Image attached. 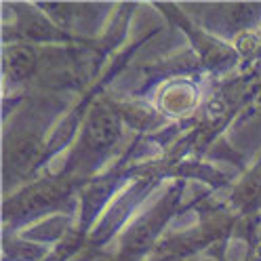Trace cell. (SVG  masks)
I'll list each match as a JSON object with an SVG mask.
<instances>
[{
  "label": "cell",
  "instance_id": "cell-7",
  "mask_svg": "<svg viewBox=\"0 0 261 261\" xmlns=\"http://www.w3.org/2000/svg\"><path fill=\"white\" fill-rule=\"evenodd\" d=\"M206 17L198 23L217 34L223 40H234L236 36L261 28V3H234V5H208Z\"/></svg>",
  "mask_w": 261,
  "mask_h": 261
},
{
  "label": "cell",
  "instance_id": "cell-3",
  "mask_svg": "<svg viewBox=\"0 0 261 261\" xmlns=\"http://www.w3.org/2000/svg\"><path fill=\"white\" fill-rule=\"evenodd\" d=\"M186 196V181L184 179H173L167 186V192H162L158 198L143 208L118 236V247L112 255V261H148L156 244L165 238L167 227L173 219L181 213Z\"/></svg>",
  "mask_w": 261,
  "mask_h": 261
},
{
  "label": "cell",
  "instance_id": "cell-5",
  "mask_svg": "<svg viewBox=\"0 0 261 261\" xmlns=\"http://www.w3.org/2000/svg\"><path fill=\"white\" fill-rule=\"evenodd\" d=\"M3 7L13 13V21L3 23V44L25 42L38 46H74L89 40L65 34L38 9L36 3H5Z\"/></svg>",
  "mask_w": 261,
  "mask_h": 261
},
{
  "label": "cell",
  "instance_id": "cell-10",
  "mask_svg": "<svg viewBox=\"0 0 261 261\" xmlns=\"http://www.w3.org/2000/svg\"><path fill=\"white\" fill-rule=\"evenodd\" d=\"M202 257H188V259H184V257H150L148 261H200Z\"/></svg>",
  "mask_w": 261,
  "mask_h": 261
},
{
  "label": "cell",
  "instance_id": "cell-6",
  "mask_svg": "<svg viewBox=\"0 0 261 261\" xmlns=\"http://www.w3.org/2000/svg\"><path fill=\"white\" fill-rule=\"evenodd\" d=\"M202 72H186L165 78L156 89L152 103L171 122H186L198 114L202 106Z\"/></svg>",
  "mask_w": 261,
  "mask_h": 261
},
{
  "label": "cell",
  "instance_id": "cell-2",
  "mask_svg": "<svg viewBox=\"0 0 261 261\" xmlns=\"http://www.w3.org/2000/svg\"><path fill=\"white\" fill-rule=\"evenodd\" d=\"M124 135V122L112 103V97L101 93L91 103L72 148L65 154L61 169L65 173L95 179L101 165L110 160Z\"/></svg>",
  "mask_w": 261,
  "mask_h": 261
},
{
  "label": "cell",
  "instance_id": "cell-1",
  "mask_svg": "<svg viewBox=\"0 0 261 261\" xmlns=\"http://www.w3.org/2000/svg\"><path fill=\"white\" fill-rule=\"evenodd\" d=\"M93 179L65 173L63 169L46 171L34 181L5 196L3 200V232H21L59 213H74L78 196Z\"/></svg>",
  "mask_w": 261,
  "mask_h": 261
},
{
  "label": "cell",
  "instance_id": "cell-8",
  "mask_svg": "<svg viewBox=\"0 0 261 261\" xmlns=\"http://www.w3.org/2000/svg\"><path fill=\"white\" fill-rule=\"evenodd\" d=\"M38 9L51 19L59 30L76 38H97V25L103 7L108 5H87V3H36Z\"/></svg>",
  "mask_w": 261,
  "mask_h": 261
},
{
  "label": "cell",
  "instance_id": "cell-9",
  "mask_svg": "<svg viewBox=\"0 0 261 261\" xmlns=\"http://www.w3.org/2000/svg\"><path fill=\"white\" fill-rule=\"evenodd\" d=\"M51 247L28 240L19 232H3V261H44Z\"/></svg>",
  "mask_w": 261,
  "mask_h": 261
},
{
  "label": "cell",
  "instance_id": "cell-4",
  "mask_svg": "<svg viewBox=\"0 0 261 261\" xmlns=\"http://www.w3.org/2000/svg\"><path fill=\"white\" fill-rule=\"evenodd\" d=\"M162 17L169 19L179 32H184L190 40L192 53L196 55V63L200 65L204 76L213 78L215 85L232 78L240 72V57L232 42L219 38L213 32L204 30L196 19H192L188 11L173 3H154L152 5Z\"/></svg>",
  "mask_w": 261,
  "mask_h": 261
}]
</instances>
